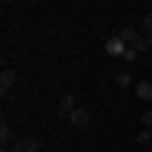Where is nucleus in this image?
<instances>
[{"mask_svg": "<svg viewBox=\"0 0 152 152\" xmlns=\"http://www.w3.org/2000/svg\"><path fill=\"white\" fill-rule=\"evenodd\" d=\"M142 31H145V37H152V14L142 17Z\"/></svg>", "mask_w": 152, "mask_h": 152, "instance_id": "nucleus-11", "label": "nucleus"}, {"mask_svg": "<svg viewBox=\"0 0 152 152\" xmlns=\"http://www.w3.org/2000/svg\"><path fill=\"white\" fill-rule=\"evenodd\" d=\"M17 81H20V75H17V71L14 68H4V71H0V91H14V88H17Z\"/></svg>", "mask_w": 152, "mask_h": 152, "instance_id": "nucleus-2", "label": "nucleus"}, {"mask_svg": "<svg viewBox=\"0 0 152 152\" xmlns=\"http://www.w3.org/2000/svg\"><path fill=\"white\" fill-rule=\"evenodd\" d=\"M37 149H41L37 139H20V142H14V145H10V152H37Z\"/></svg>", "mask_w": 152, "mask_h": 152, "instance_id": "nucleus-5", "label": "nucleus"}, {"mask_svg": "<svg viewBox=\"0 0 152 152\" xmlns=\"http://www.w3.org/2000/svg\"><path fill=\"white\" fill-rule=\"evenodd\" d=\"M71 125H78V129H85L88 122H91V115H88V108H75L71 112V118H68Z\"/></svg>", "mask_w": 152, "mask_h": 152, "instance_id": "nucleus-6", "label": "nucleus"}, {"mask_svg": "<svg viewBox=\"0 0 152 152\" xmlns=\"http://www.w3.org/2000/svg\"><path fill=\"white\" fill-rule=\"evenodd\" d=\"M0 142H4V145H7V142H14V132H10V125H0Z\"/></svg>", "mask_w": 152, "mask_h": 152, "instance_id": "nucleus-10", "label": "nucleus"}, {"mask_svg": "<svg viewBox=\"0 0 152 152\" xmlns=\"http://www.w3.org/2000/svg\"><path fill=\"white\" fill-rule=\"evenodd\" d=\"M115 85H118V88H129V85H132V75H129L125 68H122V71H115Z\"/></svg>", "mask_w": 152, "mask_h": 152, "instance_id": "nucleus-8", "label": "nucleus"}, {"mask_svg": "<svg viewBox=\"0 0 152 152\" xmlns=\"http://www.w3.org/2000/svg\"><path fill=\"white\" fill-rule=\"evenodd\" d=\"M145 41H149V51H152V37H145Z\"/></svg>", "mask_w": 152, "mask_h": 152, "instance_id": "nucleus-14", "label": "nucleus"}, {"mask_svg": "<svg viewBox=\"0 0 152 152\" xmlns=\"http://www.w3.org/2000/svg\"><path fill=\"white\" fill-rule=\"evenodd\" d=\"M135 142H139V145H152V129H139Z\"/></svg>", "mask_w": 152, "mask_h": 152, "instance_id": "nucleus-9", "label": "nucleus"}, {"mask_svg": "<svg viewBox=\"0 0 152 152\" xmlns=\"http://www.w3.org/2000/svg\"><path fill=\"white\" fill-rule=\"evenodd\" d=\"M142 129H152V112H145V115H142Z\"/></svg>", "mask_w": 152, "mask_h": 152, "instance_id": "nucleus-13", "label": "nucleus"}, {"mask_svg": "<svg viewBox=\"0 0 152 152\" xmlns=\"http://www.w3.org/2000/svg\"><path fill=\"white\" fill-rule=\"evenodd\" d=\"M135 58H139V51H135V48H125V58H122L125 64H132V61H135Z\"/></svg>", "mask_w": 152, "mask_h": 152, "instance_id": "nucleus-12", "label": "nucleus"}, {"mask_svg": "<svg viewBox=\"0 0 152 152\" xmlns=\"http://www.w3.org/2000/svg\"><path fill=\"white\" fill-rule=\"evenodd\" d=\"M0 152H10V149H7V145H4V149H0Z\"/></svg>", "mask_w": 152, "mask_h": 152, "instance_id": "nucleus-15", "label": "nucleus"}, {"mask_svg": "<svg viewBox=\"0 0 152 152\" xmlns=\"http://www.w3.org/2000/svg\"><path fill=\"white\" fill-rule=\"evenodd\" d=\"M118 37H122L125 48H132V44H139V41H142V34H139L135 27H122V31H118Z\"/></svg>", "mask_w": 152, "mask_h": 152, "instance_id": "nucleus-4", "label": "nucleus"}, {"mask_svg": "<svg viewBox=\"0 0 152 152\" xmlns=\"http://www.w3.org/2000/svg\"><path fill=\"white\" fill-rule=\"evenodd\" d=\"M135 95H139V102H152V85L149 81H135Z\"/></svg>", "mask_w": 152, "mask_h": 152, "instance_id": "nucleus-7", "label": "nucleus"}, {"mask_svg": "<svg viewBox=\"0 0 152 152\" xmlns=\"http://www.w3.org/2000/svg\"><path fill=\"white\" fill-rule=\"evenodd\" d=\"M75 108H81V105H78V98H75V91H64V95H61V102H58L61 118H71V112H75Z\"/></svg>", "mask_w": 152, "mask_h": 152, "instance_id": "nucleus-1", "label": "nucleus"}, {"mask_svg": "<svg viewBox=\"0 0 152 152\" xmlns=\"http://www.w3.org/2000/svg\"><path fill=\"white\" fill-rule=\"evenodd\" d=\"M105 51H108L112 58H125V44H122V37H118V34L105 41Z\"/></svg>", "mask_w": 152, "mask_h": 152, "instance_id": "nucleus-3", "label": "nucleus"}]
</instances>
